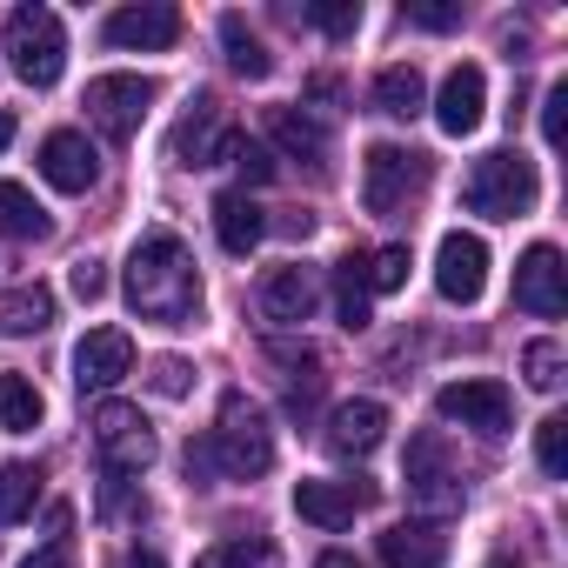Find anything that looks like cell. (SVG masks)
I'll return each instance as SVG.
<instances>
[{"instance_id":"44","label":"cell","mask_w":568,"mask_h":568,"mask_svg":"<svg viewBox=\"0 0 568 568\" xmlns=\"http://www.w3.org/2000/svg\"><path fill=\"white\" fill-rule=\"evenodd\" d=\"M8 141H14V114H8V108H0V148H8Z\"/></svg>"},{"instance_id":"12","label":"cell","mask_w":568,"mask_h":568,"mask_svg":"<svg viewBox=\"0 0 568 568\" xmlns=\"http://www.w3.org/2000/svg\"><path fill=\"white\" fill-rule=\"evenodd\" d=\"M128 375H134V342L121 328H88L81 348H74V388L81 395H108Z\"/></svg>"},{"instance_id":"21","label":"cell","mask_w":568,"mask_h":568,"mask_svg":"<svg viewBox=\"0 0 568 568\" xmlns=\"http://www.w3.org/2000/svg\"><path fill=\"white\" fill-rule=\"evenodd\" d=\"M382 561L388 568H442L448 535L435 521H395V528H382Z\"/></svg>"},{"instance_id":"32","label":"cell","mask_w":568,"mask_h":568,"mask_svg":"<svg viewBox=\"0 0 568 568\" xmlns=\"http://www.w3.org/2000/svg\"><path fill=\"white\" fill-rule=\"evenodd\" d=\"M561 368H568V355H561V342H555V335H541V342H528V348H521V375H528V388H535V395H555V388H561Z\"/></svg>"},{"instance_id":"33","label":"cell","mask_w":568,"mask_h":568,"mask_svg":"<svg viewBox=\"0 0 568 568\" xmlns=\"http://www.w3.org/2000/svg\"><path fill=\"white\" fill-rule=\"evenodd\" d=\"M274 555H267V541H247V535H227V541H214L207 555H194V568H267Z\"/></svg>"},{"instance_id":"25","label":"cell","mask_w":568,"mask_h":568,"mask_svg":"<svg viewBox=\"0 0 568 568\" xmlns=\"http://www.w3.org/2000/svg\"><path fill=\"white\" fill-rule=\"evenodd\" d=\"M41 234H48L41 201L21 181H0V241H41Z\"/></svg>"},{"instance_id":"2","label":"cell","mask_w":568,"mask_h":568,"mask_svg":"<svg viewBox=\"0 0 568 568\" xmlns=\"http://www.w3.org/2000/svg\"><path fill=\"white\" fill-rule=\"evenodd\" d=\"M267 468H274V435H267L261 408L241 388H227L214 428L201 442H187V475L194 481H254Z\"/></svg>"},{"instance_id":"36","label":"cell","mask_w":568,"mask_h":568,"mask_svg":"<svg viewBox=\"0 0 568 568\" xmlns=\"http://www.w3.org/2000/svg\"><path fill=\"white\" fill-rule=\"evenodd\" d=\"M227 161H234V168H241V181H254V187L281 174V168H274V148H261V141H234V154H227Z\"/></svg>"},{"instance_id":"37","label":"cell","mask_w":568,"mask_h":568,"mask_svg":"<svg viewBox=\"0 0 568 568\" xmlns=\"http://www.w3.org/2000/svg\"><path fill=\"white\" fill-rule=\"evenodd\" d=\"M308 21L322 34H355L362 28V8H355V0H328V8H308Z\"/></svg>"},{"instance_id":"18","label":"cell","mask_w":568,"mask_h":568,"mask_svg":"<svg viewBox=\"0 0 568 568\" xmlns=\"http://www.w3.org/2000/svg\"><path fill=\"white\" fill-rule=\"evenodd\" d=\"M261 315L281 322V328H302V322L315 315V274H308L302 261L267 267V274H261Z\"/></svg>"},{"instance_id":"23","label":"cell","mask_w":568,"mask_h":568,"mask_svg":"<svg viewBox=\"0 0 568 568\" xmlns=\"http://www.w3.org/2000/svg\"><path fill=\"white\" fill-rule=\"evenodd\" d=\"M48 322H54V288H41V281H21L0 295V335H41Z\"/></svg>"},{"instance_id":"5","label":"cell","mask_w":568,"mask_h":568,"mask_svg":"<svg viewBox=\"0 0 568 568\" xmlns=\"http://www.w3.org/2000/svg\"><path fill=\"white\" fill-rule=\"evenodd\" d=\"M94 448H101V468H108V475H141V468H154V455H161L148 415L128 408V402H101V408H94Z\"/></svg>"},{"instance_id":"15","label":"cell","mask_w":568,"mask_h":568,"mask_svg":"<svg viewBox=\"0 0 568 568\" xmlns=\"http://www.w3.org/2000/svg\"><path fill=\"white\" fill-rule=\"evenodd\" d=\"M108 48H134V54H161L181 41V14L168 8V0H141V8H121L108 14Z\"/></svg>"},{"instance_id":"26","label":"cell","mask_w":568,"mask_h":568,"mask_svg":"<svg viewBox=\"0 0 568 568\" xmlns=\"http://www.w3.org/2000/svg\"><path fill=\"white\" fill-rule=\"evenodd\" d=\"M41 415H48V402H41V388L28 375H0V428H8V435H34Z\"/></svg>"},{"instance_id":"8","label":"cell","mask_w":568,"mask_h":568,"mask_svg":"<svg viewBox=\"0 0 568 568\" xmlns=\"http://www.w3.org/2000/svg\"><path fill=\"white\" fill-rule=\"evenodd\" d=\"M422 181H428V154H415V148L375 141L368 161H362V201H368V214H395Z\"/></svg>"},{"instance_id":"42","label":"cell","mask_w":568,"mask_h":568,"mask_svg":"<svg viewBox=\"0 0 568 568\" xmlns=\"http://www.w3.org/2000/svg\"><path fill=\"white\" fill-rule=\"evenodd\" d=\"M121 568H168V561H161L154 548H128V555H121Z\"/></svg>"},{"instance_id":"19","label":"cell","mask_w":568,"mask_h":568,"mask_svg":"<svg viewBox=\"0 0 568 568\" xmlns=\"http://www.w3.org/2000/svg\"><path fill=\"white\" fill-rule=\"evenodd\" d=\"M382 435H388V408H382V402H342V408L328 415V455H342V462L375 455Z\"/></svg>"},{"instance_id":"7","label":"cell","mask_w":568,"mask_h":568,"mask_svg":"<svg viewBox=\"0 0 568 568\" xmlns=\"http://www.w3.org/2000/svg\"><path fill=\"white\" fill-rule=\"evenodd\" d=\"M88 121L108 134V141H128V134H141V121H148V108H154V81L148 74H101V81H88Z\"/></svg>"},{"instance_id":"4","label":"cell","mask_w":568,"mask_h":568,"mask_svg":"<svg viewBox=\"0 0 568 568\" xmlns=\"http://www.w3.org/2000/svg\"><path fill=\"white\" fill-rule=\"evenodd\" d=\"M8 68L28 88H54L68 68V28L54 8H14L8 14Z\"/></svg>"},{"instance_id":"45","label":"cell","mask_w":568,"mask_h":568,"mask_svg":"<svg viewBox=\"0 0 568 568\" xmlns=\"http://www.w3.org/2000/svg\"><path fill=\"white\" fill-rule=\"evenodd\" d=\"M488 568H521V561H508V555H495V561H488Z\"/></svg>"},{"instance_id":"38","label":"cell","mask_w":568,"mask_h":568,"mask_svg":"<svg viewBox=\"0 0 568 568\" xmlns=\"http://www.w3.org/2000/svg\"><path fill=\"white\" fill-rule=\"evenodd\" d=\"M561 108H568V81H555L548 101H541V141L548 148H561Z\"/></svg>"},{"instance_id":"16","label":"cell","mask_w":568,"mask_h":568,"mask_svg":"<svg viewBox=\"0 0 568 568\" xmlns=\"http://www.w3.org/2000/svg\"><path fill=\"white\" fill-rule=\"evenodd\" d=\"M94 174H101V154H94L88 134L54 128V134L41 141V181H48V187H61V194H88Z\"/></svg>"},{"instance_id":"9","label":"cell","mask_w":568,"mask_h":568,"mask_svg":"<svg viewBox=\"0 0 568 568\" xmlns=\"http://www.w3.org/2000/svg\"><path fill=\"white\" fill-rule=\"evenodd\" d=\"M435 415H442V422H462V428H475V435H508L515 402H508L501 382L475 375V382H448V388L435 395Z\"/></svg>"},{"instance_id":"6","label":"cell","mask_w":568,"mask_h":568,"mask_svg":"<svg viewBox=\"0 0 568 568\" xmlns=\"http://www.w3.org/2000/svg\"><path fill=\"white\" fill-rule=\"evenodd\" d=\"M234 121H227V108H221V94H194L187 101V114L174 121V134H168V154L181 161V168H214V161H227L234 154Z\"/></svg>"},{"instance_id":"40","label":"cell","mask_w":568,"mask_h":568,"mask_svg":"<svg viewBox=\"0 0 568 568\" xmlns=\"http://www.w3.org/2000/svg\"><path fill=\"white\" fill-rule=\"evenodd\" d=\"M68 281H74V295H81V302H101V295H108L101 261H74V274H68Z\"/></svg>"},{"instance_id":"34","label":"cell","mask_w":568,"mask_h":568,"mask_svg":"<svg viewBox=\"0 0 568 568\" xmlns=\"http://www.w3.org/2000/svg\"><path fill=\"white\" fill-rule=\"evenodd\" d=\"M535 462H541V475H568V415H548V422H535Z\"/></svg>"},{"instance_id":"22","label":"cell","mask_w":568,"mask_h":568,"mask_svg":"<svg viewBox=\"0 0 568 568\" xmlns=\"http://www.w3.org/2000/svg\"><path fill=\"white\" fill-rule=\"evenodd\" d=\"M267 134H274V148L288 154V161H308V168H328V134L302 114V108H274L267 114Z\"/></svg>"},{"instance_id":"10","label":"cell","mask_w":568,"mask_h":568,"mask_svg":"<svg viewBox=\"0 0 568 568\" xmlns=\"http://www.w3.org/2000/svg\"><path fill=\"white\" fill-rule=\"evenodd\" d=\"M435 288L455 308L481 302V288H488V241L481 234H442V247H435Z\"/></svg>"},{"instance_id":"27","label":"cell","mask_w":568,"mask_h":568,"mask_svg":"<svg viewBox=\"0 0 568 568\" xmlns=\"http://www.w3.org/2000/svg\"><path fill=\"white\" fill-rule=\"evenodd\" d=\"M221 48H227V68H234L241 81H267V74H274V54L247 34L241 14H221Z\"/></svg>"},{"instance_id":"41","label":"cell","mask_w":568,"mask_h":568,"mask_svg":"<svg viewBox=\"0 0 568 568\" xmlns=\"http://www.w3.org/2000/svg\"><path fill=\"white\" fill-rule=\"evenodd\" d=\"M21 568H74V548H68V541H48V548H41V555H28Z\"/></svg>"},{"instance_id":"29","label":"cell","mask_w":568,"mask_h":568,"mask_svg":"<svg viewBox=\"0 0 568 568\" xmlns=\"http://www.w3.org/2000/svg\"><path fill=\"white\" fill-rule=\"evenodd\" d=\"M335 315H342L348 335H362V328L375 322V308H368V281H362V254H348V261L335 267Z\"/></svg>"},{"instance_id":"3","label":"cell","mask_w":568,"mask_h":568,"mask_svg":"<svg viewBox=\"0 0 568 568\" xmlns=\"http://www.w3.org/2000/svg\"><path fill=\"white\" fill-rule=\"evenodd\" d=\"M535 194H541L535 161L515 154V148L481 154V161L468 168V181H462V201H468V214H481V221H515V214L535 207Z\"/></svg>"},{"instance_id":"13","label":"cell","mask_w":568,"mask_h":568,"mask_svg":"<svg viewBox=\"0 0 568 568\" xmlns=\"http://www.w3.org/2000/svg\"><path fill=\"white\" fill-rule=\"evenodd\" d=\"M402 475H408V495H415V501H428V508H462V481H455L448 448H442V435H435V428H422V435L408 442Z\"/></svg>"},{"instance_id":"43","label":"cell","mask_w":568,"mask_h":568,"mask_svg":"<svg viewBox=\"0 0 568 568\" xmlns=\"http://www.w3.org/2000/svg\"><path fill=\"white\" fill-rule=\"evenodd\" d=\"M315 568H362V561H355V555H348V548H328V555H322V561H315Z\"/></svg>"},{"instance_id":"39","label":"cell","mask_w":568,"mask_h":568,"mask_svg":"<svg viewBox=\"0 0 568 568\" xmlns=\"http://www.w3.org/2000/svg\"><path fill=\"white\" fill-rule=\"evenodd\" d=\"M154 395H168V402H181V395H187V362H174V355H161V362H154Z\"/></svg>"},{"instance_id":"1","label":"cell","mask_w":568,"mask_h":568,"mask_svg":"<svg viewBox=\"0 0 568 568\" xmlns=\"http://www.w3.org/2000/svg\"><path fill=\"white\" fill-rule=\"evenodd\" d=\"M128 308L141 322H161V328H187L194 308H201V274H194V254L181 234L154 227L134 241L128 254Z\"/></svg>"},{"instance_id":"31","label":"cell","mask_w":568,"mask_h":568,"mask_svg":"<svg viewBox=\"0 0 568 568\" xmlns=\"http://www.w3.org/2000/svg\"><path fill=\"white\" fill-rule=\"evenodd\" d=\"M408 247L395 241V247H375V254H362V281H368V295H395V288H408Z\"/></svg>"},{"instance_id":"35","label":"cell","mask_w":568,"mask_h":568,"mask_svg":"<svg viewBox=\"0 0 568 568\" xmlns=\"http://www.w3.org/2000/svg\"><path fill=\"white\" fill-rule=\"evenodd\" d=\"M402 21L408 28H428V34H448V28H462V8H448V0H408Z\"/></svg>"},{"instance_id":"30","label":"cell","mask_w":568,"mask_h":568,"mask_svg":"<svg viewBox=\"0 0 568 568\" xmlns=\"http://www.w3.org/2000/svg\"><path fill=\"white\" fill-rule=\"evenodd\" d=\"M34 501H41V468L34 462H8L0 468V521L34 515Z\"/></svg>"},{"instance_id":"11","label":"cell","mask_w":568,"mask_h":568,"mask_svg":"<svg viewBox=\"0 0 568 568\" xmlns=\"http://www.w3.org/2000/svg\"><path fill=\"white\" fill-rule=\"evenodd\" d=\"M515 308H528V315H541V322H555V315L568 308V267H561V254H555L548 241H535V247L515 261Z\"/></svg>"},{"instance_id":"20","label":"cell","mask_w":568,"mask_h":568,"mask_svg":"<svg viewBox=\"0 0 568 568\" xmlns=\"http://www.w3.org/2000/svg\"><path fill=\"white\" fill-rule=\"evenodd\" d=\"M214 241L227 247V254H254L261 247V234H267V214L254 207V194L247 187H227V194H214Z\"/></svg>"},{"instance_id":"28","label":"cell","mask_w":568,"mask_h":568,"mask_svg":"<svg viewBox=\"0 0 568 568\" xmlns=\"http://www.w3.org/2000/svg\"><path fill=\"white\" fill-rule=\"evenodd\" d=\"M274 362L288 368V408L308 415L315 395H322V382H328V375H322V355H315V348H281V342H274Z\"/></svg>"},{"instance_id":"17","label":"cell","mask_w":568,"mask_h":568,"mask_svg":"<svg viewBox=\"0 0 568 568\" xmlns=\"http://www.w3.org/2000/svg\"><path fill=\"white\" fill-rule=\"evenodd\" d=\"M481 108H488V74L475 68V61H462V68H448V81H442V101H435V121H442V134H475L481 128Z\"/></svg>"},{"instance_id":"14","label":"cell","mask_w":568,"mask_h":568,"mask_svg":"<svg viewBox=\"0 0 568 568\" xmlns=\"http://www.w3.org/2000/svg\"><path fill=\"white\" fill-rule=\"evenodd\" d=\"M368 501H375V481H322V475L295 481V515L315 528H348Z\"/></svg>"},{"instance_id":"24","label":"cell","mask_w":568,"mask_h":568,"mask_svg":"<svg viewBox=\"0 0 568 568\" xmlns=\"http://www.w3.org/2000/svg\"><path fill=\"white\" fill-rule=\"evenodd\" d=\"M375 108H382V114H395V121H415V114L428 108V88H422V68H408V61H395V68H382V74H375Z\"/></svg>"}]
</instances>
